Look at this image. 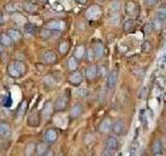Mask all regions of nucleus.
Here are the masks:
<instances>
[{"mask_svg":"<svg viewBox=\"0 0 166 156\" xmlns=\"http://www.w3.org/2000/svg\"><path fill=\"white\" fill-rule=\"evenodd\" d=\"M8 74L12 77H20L22 76L26 71V66L23 64L22 62H15L12 65L8 66L7 68Z\"/></svg>","mask_w":166,"mask_h":156,"instance_id":"obj_1","label":"nucleus"},{"mask_svg":"<svg viewBox=\"0 0 166 156\" xmlns=\"http://www.w3.org/2000/svg\"><path fill=\"white\" fill-rule=\"evenodd\" d=\"M105 151L104 154L105 155H114L115 151L118 148V141L116 137L114 136H109L106 139V143H105Z\"/></svg>","mask_w":166,"mask_h":156,"instance_id":"obj_2","label":"nucleus"},{"mask_svg":"<svg viewBox=\"0 0 166 156\" xmlns=\"http://www.w3.org/2000/svg\"><path fill=\"white\" fill-rule=\"evenodd\" d=\"M101 15H102V11L99 5H91L86 11V17L88 20H98Z\"/></svg>","mask_w":166,"mask_h":156,"instance_id":"obj_3","label":"nucleus"},{"mask_svg":"<svg viewBox=\"0 0 166 156\" xmlns=\"http://www.w3.org/2000/svg\"><path fill=\"white\" fill-rule=\"evenodd\" d=\"M53 112H54V106L51 102H47L45 103L44 107L42 109V115L45 119H50L51 116L53 115Z\"/></svg>","mask_w":166,"mask_h":156,"instance_id":"obj_4","label":"nucleus"},{"mask_svg":"<svg viewBox=\"0 0 166 156\" xmlns=\"http://www.w3.org/2000/svg\"><path fill=\"white\" fill-rule=\"evenodd\" d=\"M125 10H126V13H127L128 15L130 16V17H133V16H137V14L139 12L138 6L136 5L134 2H132V1L128 2V3L126 4Z\"/></svg>","mask_w":166,"mask_h":156,"instance_id":"obj_5","label":"nucleus"},{"mask_svg":"<svg viewBox=\"0 0 166 156\" xmlns=\"http://www.w3.org/2000/svg\"><path fill=\"white\" fill-rule=\"evenodd\" d=\"M117 83V73L115 71H111L107 76V87L108 89H114Z\"/></svg>","mask_w":166,"mask_h":156,"instance_id":"obj_6","label":"nucleus"},{"mask_svg":"<svg viewBox=\"0 0 166 156\" xmlns=\"http://www.w3.org/2000/svg\"><path fill=\"white\" fill-rule=\"evenodd\" d=\"M58 139V133L55 129H49L45 132V141L47 143H54V142L57 141Z\"/></svg>","mask_w":166,"mask_h":156,"instance_id":"obj_7","label":"nucleus"},{"mask_svg":"<svg viewBox=\"0 0 166 156\" xmlns=\"http://www.w3.org/2000/svg\"><path fill=\"white\" fill-rule=\"evenodd\" d=\"M48 29L50 30H54V31H60L64 30L66 28V23L64 21H52L50 23H48Z\"/></svg>","mask_w":166,"mask_h":156,"instance_id":"obj_8","label":"nucleus"},{"mask_svg":"<svg viewBox=\"0 0 166 156\" xmlns=\"http://www.w3.org/2000/svg\"><path fill=\"white\" fill-rule=\"evenodd\" d=\"M125 127H126L125 122L123 121V120H117V121L113 124V126H112V130H113L114 134L120 135L125 131Z\"/></svg>","mask_w":166,"mask_h":156,"instance_id":"obj_9","label":"nucleus"},{"mask_svg":"<svg viewBox=\"0 0 166 156\" xmlns=\"http://www.w3.org/2000/svg\"><path fill=\"white\" fill-rule=\"evenodd\" d=\"M99 129H100V132H102V133L109 132V131L112 129V123H111V121L109 119L103 120L102 123L100 124V127H99Z\"/></svg>","mask_w":166,"mask_h":156,"instance_id":"obj_10","label":"nucleus"},{"mask_svg":"<svg viewBox=\"0 0 166 156\" xmlns=\"http://www.w3.org/2000/svg\"><path fill=\"white\" fill-rule=\"evenodd\" d=\"M27 124L30 127H37L40 124V116L37 112H33L27 119Z\"/></svg>","mask_w":166,"mask_h":156,"instance_id":"obj_11","label":"nucleus"},{"mask_svg":"<svg viewBox=\"0 0 166 156\" xmlns=\"http://www.w3.org/2000/svg\"><path fill=\"white\" fill-rule=\"evenodd\" d=\"M43 58H44V62L47 63V64H54V63H56V60H57L56 54L53 51H46L44 53Z\"/></svg>","mask_w":166,"mask_h":156,"instance_id":"obj_12","label":"nucleus"},{"mask_svg":"<svg viewBox=\"0 0 166 156\" xmlns=\"http://www.w3.org/2000/svg\"><path fill=\"white\" fill-rule=\"evenodd\" d=\"M67 102H68V100H67L66 96L58 97L55 101V108L57 110H64L67 107Z\"/></svg>","mask_w":166,"mask_h":156,"instance_id":"obj_13","label":"nucleus"},{"mask_svg":"<svg viewBox=\"0 0 166 156\" xmlns=\"http://www.w3.org/2000/svg\"><path fill=\"white\" fill-rule=\"evenodd\" d=\"M10 135V127L6 123H0V137H8Z\"/></svg>","mask_w":166,"mask_h":156,"instance_id":"obj_14","label":"nucleus"},{"mask_svg":"<svg viewBox=\"0 0 166 156\" xmlns=\"http://www.w3.org/2000/svg\"><path fill=\"white\" fill-rule=\"evenodd\" d=\"M82 79H83L82 74L78 71H75L71 76H70L69 80H70V82L73 83V84H80V83L82 82Z\"/></svg>","mask_w":166,"mask_h":156,"instance_id":"obj_15","label":"nucleus"},{"mask_svg":"<svg viewBox=\"0 0 166 156\" xmlns=\"http://www.w3.org/2000/svg\"><path fill=\"white\" fill-rule=\"evenodd\" d=\"M7 35L13 42H17V41L22 39V33L19 30H17V29H10L7 31Z\"/></svg>","mask_w":166,"mask_h":156,"instance_id":"obj_16","label":"nucleus"},{"mask_svg":"<svg viewBox=\"0 0 166 156\" xmlns=\"http://www.w3.org/2000/svg\"><path fill=\"white\" fill-rule=\"evenodd\" d=\"M104 52H105V49H104V46L103 44L101 43H97L93 47V53H95V57L97 58H101L103 55H104Z\"/></svg>","mask_w":166,"mask_h":156,"instance_id":"obj_17","label":"nucleus"},{"mask_svg":"<svg viewBox=\"0 0 166 156\" xmlns=\"http://www.w3.org/2000/svg\"><path fill=\"white\" fill-rule=\"evenodd\" d=\"M97 74H98V67L96 65H93V66H90L89 68H87V70H86L87 79L91 80V79H93L96 76H97Z\"/></svg>","mask_w":166,"mask_h":156,"instance_id":"obj_18","label":"nucleus"},{"mask_svg":"<svg viewBox=\"0 0 166 156\" xmlns=\"http://www.w3.org/2000/svg\"><path fill=\"white\" fill-rule=\"evenodd\" d=\"M166 20V8H162L160 10H158V12L156 14V21L159 23H162Z\"/></svg>","mask_w":166,"mask_h":156,"instance_id":"obj_19","label":"nucleus"},{"mask_svg":"<svg viewBox=\"0 0 166 156\" xmlns=\"http://www.w3.org/2000/svg\"><path fill=\"white\" fill-rule=\"evenodd\" d=\"M153 153L155 155H161L163 153V146L160 141H156L153 144Z\"/></svg>","mask_w":166,"mask_h":156,"instance_id":"obj_20","label":"nucleus"},{"mask_svg":"<svg viewBox=\"0 0 166 156\" xmlns=\"http://www.w3.org/2000/svg\"><path fill=\"white\" fill-rule=\"evenodd\" d=\"M47 152H48V150H47V146L46 144H37V146H35V153H37V155H47Z\"/></svg>","mask_w":166,"mask_h":156,"instance_id":"obj_21","label":"nucleus"},{"mask_svg":"<svg viewBox=\"0 0 166 156\" xmlns=\"http://www.w3.org/2000/svg\"><path fill=\"white\" fill-rule=\"evenodd\" d=\"M82 112H83L82 106L80 105V104H76V105L74 106L73 108H72V110H71V116L73 117V118H78V117L80 116V115L82 114Z\"/></svg>","mask_w":166,"mask_h":156,"instance_id":"obj_22","label":"nucleus"},{"mask_svg":"<svg viewBox=\"0 0 166 156\" xmlns=\"http://www.w3.org/2000/svg\"><path fill=\"white\" fill-rule=\"evenodd\" d=\"M26 110H27V101H22V103L20 104L19 108H18V118L23 117Z\"/></svg>","mask_w":166,"mask_h":156,"instance_id":"obj_23","label":"nucleus"},{"mask_svg":"<svg viewBox=\"0 0 166 156\" xmlns=\"http://www.w3.org/2000/svg\"><path fill=\"white\" fill-rule=\"evenodd\" d=\"M138 150H139V143L135 139V141L131 144V146H130L129 154L130 155H137Z\"/></svg>","mask_w":166,"mask_h":156,"instance_id":"obj_24","label":"nucleus"},{"mask_svg":"<svg viewBox=\"0 0 166 156\" xmlns=\"http://www.w3.org/2000/svg\"><path fill=\"white\" fill-rule=\"evenodd\" d=\"M68 67L71 71H76L78 68V62L76 57H70L68 60Z\"/></svg>","mask_w":166,"mask_h":156,"instance_id":"obj_25","label":"nucleus"},{"mask_svg":"<svg viewBox=\"0 0 166 156\" xmlns=\"http://www.w3.org/2000/svg\"><path fill=\"white\" fill-rule=\"evenodd\" d=\"M44 82L48 87H55L56 85V79L53 75H47L44 79Z\"/></svg>","mask_w":166,"mask_h":156,"instance_id":"obj_26","label":"nucleus"},{"mask_svg":"<svg viewBox=\"0 0 166 156\" xmlns=\"http://www.w3.org/2000/svg\"><path fill=\"white\" fill-rule=\"evenodd\" d=\"M12 42L13 41L10 39V37H8L7 35H0V43H1L3 46H10L12 45Z\"/></svg>","mask_w":166,"mask_h":156,"instance_id":"obj_27","label":"nucleus"},{"mask_svg":"<svg viewBox=\"0 0 166 156\" xmlns=\"http://www.w3.org/2000/svg\"><path fill=\"white\" fill-rule=\"evenodd\" d=\"M85 54V49L83 46H78L77 49H76L75 51V57L77 58V60H82L83 56H84Z\"/></svg>","mask_w":166,"mask_h":156,"instance_id":"obj_28","label":"nucleus"},{"mask_svg":"<svg viewBox=\"0 0 166 156\" xmlns=\"http://www.w3.org/2000/svg\"><path fill=\"white\" fill-rule=\"evenodd\" d=\"M133 28H134V21H133V19H128L127 21H125V23H124L125 31L129 32V31L133 30Z\"/></svg>","mask_w":166,"mask_h":156,"instance_id":"obj_29","label":"nucleus"},{"mask_svg":"<svg viewBox=\"0 0 166 156\" xmlns=\"http://www.w3.org/2000/svg\"><path fill=\"white\" fill-rule=\"evenodd\" d=\"M151 50H152L151 42H150V41H145V42H143L142 45H141V51H142L143 53H149Z\"/></svg>","mask_w":166,"mask_h":156,"instance_id":"obj_30","label":"nucleus"},{"mask_svg":"<svg viewBox=\"0 0 166 156\" xmlns=\"http://www.w3.org/2000/svg\"><path fill=\"white\" fill-rule=\"evenodd\" d=\"M109 22H110L111 24H114V25L118 24V22H120V14L112 13V15L110 16V18H109Z\"/></svg>","mask_w":166,"mask_h":156,"instance_id":"obj_31","label":"nucleus"},{"mask_svg":"<svg viewBox=\"0 0 166 156\" xmlns=\"http://www.w3.org/2000/svg\"><path fill=\"white\" fill-rule=\"evenodd\" d=\"M76 95H77L78 97H80V98H84V97H86L87 95H88V91H87V89H85V87H79V89L76 91Z\"/></svg>","mask_w":166,"mask_h":156,"instance_id":"obj_32","label":"nucleus"},{"mask_svg":"<svg viewBox=\"0 0 166 156\" xmlns=\"http://www.w3.org/2000/svg\"><path fill=\"white\" fill-rule=\"evenodd\" d=\"M120 10V4L118 1H113L110 4V11L111 13H118V11Z\"/></svg>","mask_w":166,"mask_h":156,"instance_id":"obj_33","label":"nucleus"},{"mask_svg":"<svg viewBox=\"0 0 166 156\" xmlns=\"http://www.w3.org/2000/svg\"><path fill=\"white\" fill-rule=\"evenodd\" d=\"M147 93H149V87H147V85H144V87L141 89L140 93H139V98L145 99L147 97Z\"/></svg>","mask_w":166,"mask_h":156,"instance_id":"obj_34","label":"nucleus"},{"mask_svg":"<svg viewBox=\"0 0 166 156\" xmlns=\"http://www.w3.org/2000/svg\"><path fill=\"white\" fill-rule=\"evenodd\" d=\"M155 25L153 23H147V25L144 26V32L147 33V35H150V33H152V31L154 30V27Z\"/></svg>","mask_w":166,"mask_h":156,"instance_id":"obj_35","label":"nucleus"},{"mask_svg":"<svg viewBox=\"0 0 166 156\" xmlns=\"http://www.w3.org/2000/svg\"><path fill=\"white\" fill-rule=\"evenodd\" d=\"M33 152H35V145L30 144L27 148H26V154L31 155V154H33Z\"/></svg>","mask_w":166,"mask_h":156,"instance_id":"obj_36","label":"nucleus"},{"mask_svg":"<svg viewBox=\"0 0 166 156\" xmlns=\"http://www.w3.org/2000/svg\"><path fill=\"white\" fill-rule=\"evenodd\" d=\"M68 50H69L68 43H66V42L61 43V44H60V46H59V51L61 52V53H66V52L68 51Z\"/></svg>","mask_w":166,"mask_h":156,"instance_id":"obj_37","label":"nucleus"},{"mask_svg":"<svg viewBox=\"0 0 166 156\" xmlns=\"http://www.w3.org/2000/svg\"><path fill=\"white\" fill-rule=\"evenodd\" d=\"M12 104H13V100H12V97L8 95L7 97H6V99L4 100V102H3V105L5 106V107H10L12 106Z\"/></svg>","mask_w":166,"mask_h":156,"instance_id":"obj_38","label":"nucleus"},{"mask_svg":"<svg viewBox=\"0 0 166 156\" xmlns=\"http://www.w3.org/2000/svg\"><path fill=\"white\" fill-rule=\"evenodd\" d=\"M24 8L26 10V12H34L37 10V6L32 5V4H25L24 5Z\"/></svg>","mask_w":166,"mask_h":156,"instance_id":"obj_39","label":"nucleus"},{"mask_svg":"<svg viewBox=\"0 0 166 156\" xmlns=\"http://www.w3.org/2000/svg\"><path fill=\"white\" fill-rule=\"evenodd\" d=\"M87 54V60H88V62H91V60H93V57H95V53H93V50H91V49H88L86 52Z\"/></svg>","mask_w":166,"mask_h":156,"instance_id":"obj_40","label":"nucleus"},{"mask_svg":"<svg viewBox=\"0 0 166 156\" xmlns=\"http://www.w3.org/2000/svg\"><path fill=\"white\" fill-rule=\"evenodd\" d=\"M145 2H147L149 5L153 6V5H156L157 2H158V0H145Z\"/></svg>","mask_w":166,"mask_h":156,"instance_id":"obj_41","label":"nucleus"},{"mask_svg":"<svg viewBox=\"0 0 166 156\" xmlns=\"http://www.w3.org/2000/svg\"><path fill=\"white\" fill-rule=\"evenodd\" d=\"M77 2H79L80 4H85L86 3V0H77Z\"/></svg>","mask_w":166,"mask_h":156,"instance_id":"obj_42","label":"nucleus"},{"mask_svg":"<svg viewBox=\"0 0 166 156\" xmlns=\"http://www.w3.org/2000/svg\"><path fill=\"white\" fill-rule=\"evenodd\" d=\"M2 23H3V16L0 15V24H2Z\"/></svg>","mask_w":166,"mask_h":156,"instance_id":"obj_43","label":"nucleus"},{"mask_svg":"<svg viewBox=\"0 0 166 156\" xmlns=\"http://www.w3.org/2000/svg\"><path fill=\"white\" fill-rule=\"evenodd\" d=\"M165 127H166V122H165Z\"/></svg>","mask_w":166,"mask_h":156,"instance_id":"obj_44","label":"nucleus"},{"mask_svg":"<svg viewBox=\"0 0 166 156\" xmlns=\"http://www.w3.org/2000/svg\"><path fill=\"white\" fill-rule=\"evenodd\" d=\"M101 1H103V0H101Z\"/></svg>","mask_w":166,"mask_h":156,"instance_id":"obj_45","label":"nucleus"}]
</instances>
